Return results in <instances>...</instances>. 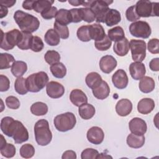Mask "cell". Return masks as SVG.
<instances>
[{
    "mask_svg": "<svg viewBox=\"0 0 159 159\" xmlns=\"http://www.w3.org/2000/svg\"><path fill=\"white\" fill-rule=\"evenodd\" d=\"M1 32L2 34L0 47L5 50H9L14 48L20 42L22 37V32L16 29L6 33H4L1 29Z\"/></svg>",
    "mask_w": 159,
    "mask_h": 159,
    "instance_id": "6",
    "label": "cell"
},
{
    "mask_svg": "<svg viewBox=\"0 0 159 159\" xmlns=\"http://www.w3.org/2000/svg\"><path fill=\"white\" fill-rule=\"evenodd\" d=\"M54 1L51 0H39L35 1L34 7V10L37 13H42L49 8H50Z\"/></svg>",
    "mask_w": 159,
    "mask_h": 159,
    "instance_id": "36",
    "label": "cell"
},
{
    "mask_svg": "<svg viewBox=\"0 0 159 159\" xmlns=\"http://www.w3.org/2000/svg\"><path fill=\"white\" fill-rule=\"evenodd\" d=\"M30 112L37 116H43L48 112V106L43 102H36L30 106Z\"/></svg>",
    "mask_w": 159,
    "mask_h": 159,
    "instance_id": "34",
    "label": "cell"
},
{
    "mask_svg": "<svg viewBox=\"0 0 159 159\" xmlns=\"http://www.w3.org/2000/svg\"><path fill=\"white\" fill-rule=\"evenodd\" d=\"M129 32L134 37L147 39L152 34V29L148 22L138 20L132 22L129 25Z\"/></svg>",
    "mask_w": 159,
    "mask_h": 159,
    "instance_id": "8",
    "label": "cell"
},
{
    "mask_svg": "<svg viewBox=\"0 0 159 159\" xmlns=\"http://www.w3.org/2000/svg\"><path fill=\"white\" fill-rule=\"evenodd\" d=\"M16 2V0H7L0 1V5H2L6 7H12Z\"/></svg>",
    "mask_w": 159,
    "mask_h": 159,
    "instance_id": "57",
    "label": "cell"
},
{
    "mask_svg": "<svg viewBox=\"0 0 159 159\" xmlns=\"http://www.w3.org/2000/svg\"><path fill=\"white\" fill-rule=\"evenodd\" d=\"M130 48V43L127 38H124L122 40L115 42L113 45V50L114 52L120 56L124 57L126 55Z\"/></svg>",
    "mask_w": 159,
    "mask_h": 159,
    "instance_id": "22",
    "label": "cell"
},
{
    "mask_svg": "<svg viewBox=\"0 0 159 159\" xmlns=\"http://www.w3.org/2000/svg\"><path fill=\"white\" fill-rule=\"evenodd\" d=\"M107 37L111 41L117 42L125 38V33L122 27L116 26L108 30Z\"/></svg>",
    "mask_w": 159,
    "mask_h": 159,
    "instance_id": "32",
    "label": "cell"
},
{
    "mask_svg": "<svg viewBox=\"0 0 159 159\" xmlns=\"http://www.w3.org/2000/svg\"><path fill=\"white\" fill-rule=\"evenodd\" d=\"M89 34L91 40L100 41L106 36V33L103 27L99 24H93L89 25Z\"/></svg>",
    "mask_w": 159,
    "mask_h": 159,
    "instance_id": "20",
    "label": "cell"
},
{
    "mask_svg": "<svg viewBox=\"0 0 159 159\" xmlns=\"http://www.w3.org/2000/svg\"><path fill=\"white\" fill-rule=\"evenodd\" d=\"M20 155L24 158H30L35 154V148L30 143H25L21 146L19 150Z\"/></svg>",
    "mask_w": 159,
    "mask_h": 159,
    "instance_id": "40",
    "label": "cell"
},
{
    "mask_svg": "<svg viewBox=\"0 0 159 159\" xmlns=\"http://www.w3.org/2000/svg\"><path fill=\"white\" fill-rule=\"evenodd\" d=\"M44 47L43 42L42 39L38 36H33L30 49L34 52H39Z\"/></svg>",
    "mask_w": 159,
    "mask_h": 159,
    "instance_id": "46",
    "label": "cell"
},
{
    "mask_svg": "<svg viewBox=\"0 0 159 159\" xmlns=\"http://www.w3.org/2000/svg\"><path fill=\"white\" fill-rule=\"evenodd\" d=\"M95 112V108L91 104H84L80 106L78 109V113L80 116L84 120L91 119L94 116Z\"/></svg>",
    "mask_w": 159,
    "mask_h": 159,
    "instance_id": "28",
    "label": "cell"
},
{
    "mask_svg": "<svg viewBox=\"0 0 159 159\" xmlns=\"http://www.w3.org/2000/svg\"><path fill=\"white\" fill-rule=\"evenodd\" d=\"M112 45V41L109 39L107 35L100 41H95L94 46L99 51H106L108 50Z\"/></svg>",
    "mask_w": 159,
    "mask_h": 159,
    "instance_id": "44",
    "label": "cell"
},
{
    "mask_svg": "<svg viewBox=\"0 0 159 159\" xmlns=\"http://www.w3.org/2000/svg\"><path fill=\"white\" fill-rule=\"evenodd\" d=\"M60 58L59 53L55 50H48L44 55L45 61L50 65L59 62Z\"/></svg>",
    "mask_w": 159,
    "mask_h": 159,
    "instance_id": "41",
    "label": "cell"
},
{
    "mask_svg": "<svg viewBox=\"0 0 159 159\" xmlns=\"http://www.w3.org/2000/svg\"><path fill=\"white\" fill-rule=\"evenodd\" d=\"M94 96L98 99L102 100L107 98L110 93V88L105 81H102L101 83L96 88L92 89Z\"/></svg>",
    "mask_w": 159,
    "mask_h": 159,
    "instance_id": "23",
    "label": "cell"
},
{
    "mask_svg": "<svg viewBox=\"0 0 159 159\" xmlns=\"http://www.w3.org/2000/svg\"><path fill=\"white\" fill-rule=\"evenodd\" d=\"M130 76L135 80H139L145 76L146 69L145 65L139 61H134L129 65Z\"/></svg>",
    "mask_w": 159,
    "mask_h": 159,
    "instance_id": "17",
    "label": "cell"
},
{
    "mask_svg": "<svg viewBox=\"0 0 159 159\" xmlns=\"http://www.w3.org/2000/svg\"><path fill=\"white\" fill-rule=\"evenodd\" d=\"M48 80V75L44 71L33 73L26 78L27 90L32 93H37L47 84Z\"/></svg>",
    "mask_w": 159,
    "mask_h": 159,
    "instance_id": "3",
    "label": "cell"
},
{
    "mask_svg": "<svg viewBox=\"0 0 159 159\" xmlns=\"http://www.w3.org/2000/svg\"><path fill=\"white\" fill-rule=\"evenodd\" d=\"M125 16L129 21L133 22L140 19V17L135 12V6H131L127 9L125 11Z\"/></svg>",
    "mask_w": 159,
    "mask_h": 159,
    "instance_id": "49",
    "label": "cell"
},
{
    "mask_svg": "<svg viewBox=\"0 0 159 159\" xmlns=\"http://www.w3.org/2000/svg\"><path fill=\"white\" fill-rule=\"evenodd\" d=\"M0 152L2 156L10 158H12L16 153V149L14 145L7 143L4 146L0 148Z\"/></svg>",
    "mask_w": 159,
    "mask_h": 159,
    "instance_id": "43",
    "label": "cell"
},
{
    "mask_svg": "<svg viewBox=\"0 0 159 159\" xmlns=\"http://www.w3.org/2000/svg\"><path fill=\"white\" fill-rule=\"evenodd\" d=\"M69 11H70V12L71 13V15L72 22L78 23V22H80L82 20L81 19V17H80V12H79V8L71 9Z\"/></svg>",
    "mask_w": 159,
    "mask_h": 159,
    "instance_id": "53",
    "label": "cell"
},
{
    "mask_svg": "<svg viewBox=\"0 0 159 159\" xmlns=\"http://www.w3.org/2000/svg\"><path fill=\"white\" fill-rule=\"evenodd\" d=\"M33 35L30 33L22 32V37L20 42L17 45V47L23 50H28L30 48V44L32 42Z\"/></svg>",
    "mask_w": 159,
    "mask_h": 159,
    "instance_id": "39",
    "label": "cell"
},
{
    "mask_svg": "<svg viewBox=\"0 0 159 159\" xmlns=\"http://www.w3.org/2000/svg\"><path fill=\"white\" fill-rule=\"evenodd\" d=\"M10 87V81L9 78L3 75H0V91H7Z\"/></svg>",
    "mask_w": 159,
    "mask_h": 159,
    "instance_id": "52",
    "label": "cell"
},
{
    "mask_svg": "<svg viewBox=\"0 0 159 159\" xmlns=\"http://www.w3.org/2000/svg\"><path fill=\"white\" fill-rule=\"evenodd\" d=\"M78 39L84 42H89L91 40V38L89 34V25H82L80 27L76 32Z\"/></svg>",
    "mask_w": 159,
    "mask_h": 159,
    "instance_id": "42",
    "label": "cell"
},
{
    "mask_svg": "<svg viewBox=\"0 0 159 159\" xmlns=\"http://www.w3.org/2000/svg\"><path fill=\"white\" fill-rule=\"evenodd\" d=\"M121 20V16L119 11L114 9H110L107 12L104 17V23L107 26L111 27L117 25Z\"/></svg>",
    "mask_w": 159,
    "mask_h": 159,
    "instance_id": "24",
    "label": "cell"
},
{
    "mask_svg": "<svg viewBox=\"0 0 159 159\" xmlns=\"http://www.w3.org/2000/svg\"><path fill=\"white\" fill-rule=\"evenodd\" d=\"M129 128L131 133L138 135H143L147 132V125L143 119L139 117H134L130 120Z\"/></svg>",
    "mask_w": 159,
    "mask_h": 159,
    "instance_id": "10",
    "label": "cell"
},
{
    "mask_svg": "<svg viewBox=\"0 0 159 159\" xmlns=\"http://www.w3.org/2000/svg\"><path fill=\"white\" fill-rule=\"evenodd\" d=\"M58 12V9L55 6H52L50 8H49L46 11L41 13V16L46 20L52 19L53 17H55L57 13Z\"/></svg>",
    "mask_w": 159,
    "mask_h": 159,
    "instance_id": "51",
    "label": "cell"
},
{
    "mask_svg": "<svg viewBox=\"0 0 159 159\" xmlns=\"http://www.w3.org/2000/svg\"><path fill=\"white\" fill-rule=\"evenodd\" d=\"M6 104L11 109H17L20 105L18 98L13 96H10L6 98Z\"/></svg>",
    "mask_w": 159,
    "mask_h": 159,
    "instance_id": "50",
    "label": "cell"
},
{
    "mask_svg": "<svg viewBox=\"0 0 159 159\" xmlns=\"http://www.w3.org/2000/svg\"><path fill=\"white\" fill-rule=\"evenodd\" d=\"M55 22L63 25H67L72 22V17L69 10L60 9L55 16Z\"/></svg>",
    "mask_w": 159,
    "mask_h": 159,
    "instance_id": "27",
    "label": "cell"
},
{
    "mask_svg": "<svg viewBox=\"0 0 159 159\" xmlns=\"http://www.w3.org/2000/svg\"><path fill=\"white\" fill-rule=\"evenodd\" d=\"M54 29L59 35L60 37L63 39H66L69 37V30L67 25H63L58 24L57 22H54L53 24Z\"/></svg>",
    "mask_w": 159,
    "mask_h": 159,
    "instance_id": "45",
    "label": "cell"
},
{
    "mask_svg": "<svg viewBox=\"0 0 159 159\" xmlns=\"http://www.w3.org/2000/svg\"><path fill=\"white\" fill-rule=\"evenodd\" d=\"M14 88L16 91L20 95L27 94L29 91L27 90L26 86V78L23 77L17 78L14 83Z\"/></svg>",
    "mask_w": 159,
    "mask_h": 159,
    "instance_id": "38",
    "label": "cell"
},
{
    "mask_svg": "<svg viewBox=\"0 0 159 159\" xmlns=\"http://www.w3.org/2000/svg\"><path fill=\"white\" fill-rule=\"evenodd\" d=\"M132 110V103L128 99H121L116 105V111L122 117L128 116Z\"/></svg>",
    "mask_w": 159,
    "mask_h": 159,
    "instance_id": "18",
    "label": "cell"
},
{
    "mask_svg": "<svg viewBox=\"0 0 159 159\" xmlns=\"http://www.w3.org/2000/svg\"><path fill=\"white\" fill-rule=\"evenodd\" d=\"M117 62L112 55L103 56L99 61V68L101 70L106 74L111 73L117 66Z\"/></svg>",
    "mask_w": 159,
    "mask_h": 159,
    "instance_id": "15",
    "label": "cell"
},
{
    "mask_svg": "<svg viewBox=\"0 0 159 159\" xmlns=\"http://www.w3.org/2000/svg\"><path fill=\"white\" fill-rule=\"evenodd\" d=\"M102 79L101 75L97 72H91L87 75L85 78V82L88 88L94 89L98 86L102 82Z\"/></svg>",
    "mask_w": 159,
    "mask_h": 159,
    "instance_id": "29",
    "label": "cell"
},
{
    "mask_svg": "<svg viewBox=\"0 0 159 159\" xmlns=\"http://www.w3.org/2000/svg\"><path fill=\"white\" fill-rule=\"evenodd\" d=\"M50 69L53 76L57 78H63L66 75V68L61 62L52 65Z\"/></svg>",
    "mask_w": 159,
    "mask_h": 159,
    "instance_id": "33",
    "label": "cell"
},
{
    "mask_svg": "<svg viewBox=\"0 0 159 159\" xmlns=\"http://www.w3.org/2000/svg\"><path fill=\"white\" fill-rule=\"evenodd\" d=\"M86 137L90 143L95 145H99L103 142L104 134L101 127L94 126L88 130Z\"/></svg>",
    "mask_w": 159,
    "mask_h": 159,
    "instance_id": "14",
    "label": "cell"
},
{
    "mask_svg": "<svg viewBox=\"0 0 159 159\" xmlns=\"http://www.w3.org/2000/svg\"><path fill=\"white\" fill-rule=\"evenodd\" d=\"M84 1H78V0H73V1H68V2L73 6H78L80 5H83Z\"/></svg>",
    "mask_w": 159,
    "mask_h": 159,
    "instance_id": "59",
    "label": "cell"
},
{
    "mask_svg": "<svg viewBox=\"0 0 159 159\" xmlns=\"http://www.w3.org/2000/svg\"><path fill=\"white\" fill-rule=\"evenodd\" d=\"M129 43L132 60L139 62L143 61L146 57V42L142 40L131 39Z\"/></svg>",
    "mask_w": 159,
    "mask_h": 159,
    "instance_id": "9",
    "label": "cell"
},
{
    "mask_svg": "<svg viewBox=\"0 0 159 159\" xmlns=\"http://www.w3.org/2000/svg\"><path fill=\"white\" fill-rule=\"evenodd\" d=\"M99 155V152L98 150L92 148H88L84 149L81 153V159H94L97 158Z\"/></svg>",
    "mask_w": 159,
    "mask_h": 159,
    "instance_id": "47",
    "label": "cell"
},
{
    "mask_svg": "<svg viewBox=\"0 0 159 159\" xmlns=\"http://www.w3.org/2000/svg\"><path fill=\"white\" fill-rule=\"evenodd\" d=\"M46 92L47 95L53 99L61 98L65 93V88L60 83L52 81L46 85Z\"/></svg>",
    "mask_w": 159,
    "mask_h": 159,
    "instance_id": "11",
    "label": "cell"
},
{
    "mask_svg": "<svg viewBox=\"0 0 159 159\" xmlns=\"http://www.w3.org/2000/svg\"><path fill=\"white\" fill-rule=\"evenodd\" d=\"M155 106V102L152 98H145L138 102L137 111L142 114H148L154 109Z\"/></svg>",
    "mask_w": 159,
    "mask_h": 159,
    "instance_id": "21",
    "label": "cell"
},
{
    "mask_svg": "<svg viewBox=\"0 0 159 159\" xmlns=\"http://www.w3.org/2000/svg\"><path fill=\"white\" fill-rule=\"evenodd\" d=\"M71 102L76 106L80 107L88 103V98L85 93L79 89H73L70 94Z\"/></svg>",
    "mask_w": 159,
    "mask_h": 159,
    "instance_id": "19",
    "label": "cell"
},
{
    "mask_svg": "<svg viewBox=\"0 0 159 159\" xmlns=\"http://www.w3.org/2000/svg\"><path fill=\"white\" fill-rule=\"evenodd\" d=\"M79 12L82 20H84L88 23H91L96 20V16L90 8L80 7L79 8Z\"/></svg>",
    "mask_w": 159,
    "mask_h": 159,
    "instance_id": "37",
    "label": "cell"
},
{
    "mask_svg": "<svg viewBox=\"0 0 159 159\" xmlns=\"http://www.w3.org/2000/svg\"><path fill=\"white\" fill-rule=\"evenodd\" d=\"M113 2L112 1L97 0L91 1L89 7L96 16V21L98 23H104L105 16L109 9V5Z\"/></svg>",
    "mask_w": 159,
    "mask_h": 159,
    "instance_id": "7",
    "label": "cell"
},
{
    "mask_svg": "<svg viewBox=\"0 0 159 159\" xmlns=\"http://www.w3.org/2000/svg\"><path fill=\"white\" fill-rule=\"evenodd\" d=\"M112 82L117 89H122L125 88L129 83V78L126 72L122 69L117 70L112 76Z\"/></svg>",
    "mask_w": 159,
    "mask_h": 159,
    "instance_id": "13",
    "label": "cell"
},
{
    "mask_svg": "<svg viewBox=\"0 0 159 159\" xmlns=\"http://www.w3.org/2000/svg\"><path fill=\"white\" fill-rule=\"evenodd\" d=\"M17 124V120L12 117L6 116L3 117L1 120V131L7 136L12 137Z\"/></svg>",
    "mask_w": 159,
    "mask_h": 159,
    "instance_id": "16",
    "label": "cell"
},
{
    "mask_svg": "<svg viewBox=\"0 0 159 159\" xmlns=\"http://www.w3.org/2000/svg\"><path fill=\"white\" fill-rule=\"evenodd\" d=\"M76 154L73 150H66L61 156L62 159H76Z\"/></svg>",
    "mask_w": 159,
    "mask_h": 159,
    "instance_id": "55",
    "label": "cell"
},
{
    "mask_svg": "<svg viewBox=\"0 0 159 159\" xmlns=\"http://www.w3.org/2000/svg\"><path fill=\"white\" fill-rule=\"evenodd\" d=\"M34 134L36 142L41 146H46L52 139V134L48 122L45 119L39 120L34 125Z\"/></svg>",
    "mask_w": 159,
    "mask_h": 159,
    "instance_id": "2",
    "label": "cell"
},
{
    "mask_svg": "<svg viewBox=\"0 0 159 159\" xmlns=\"http://www.w3.org/2000/svg\"><path fill=\"white\" fill-rule=\"evenodd\" d=\"M14 19L22 32L30 33L36 31L40 26L38 18L20 10L14 14Z\"/></svg>",
    "mask_w": 159,
    "mask_h": 159,
    "instance_id": "1",
    "label": "cell"
},
{
    "mask_svg": "<svg viewBox=\"0 0 159 159\" xmlns=\"http://www.w3.org/2000/svg\"><path fill=\"white\" fill-rule=\"evenodd\" d=\"M12 138L16 143H22L28 140L29 139V132L25 127L23 124L17 120L16 127L14 131Z\"/></svg>",
    "mask_w": 159,
    "mask_h": 159,
    "instance_id": "12",
    "label": "cell"
},
{
    "mask_svg": "<svg viewBox=\"0 0 159 159\" xmlns=\"http://www.w3.org/2000/svg\"><path fill=\"white\" fill-rule=\"evenodd\" d=\"M145 136L143 135H138L134 134L132 133L130 134L126 140L127 144L129 147L133 148H139L145 143Z\"/></svg>",
    "mask_w": 159,
    "mask_h": 159,
    "instance_id": "25",
    "label": "cell"
},
{
    "mask_svg": "<svg viewBox=\"0 0 159 159\" xmlns=\"http://www.w3.org/2000/svg\"><path fill=\"white\" fill-rule=\"evenodd\" d=\"M139 87V89L142 93H149L154 89L155 83L152 78L150 76H143L140 80Z\"/></svg>",
    "mask_w": 159,
    "mask_h": 159,
    "instance_id": "26",
    "label": "cell"
},
{
    "mask_svg": "<svg viewBox=\"0 0 159 159\" xmlns=\"http://www.w3.org/2000/svg\"><path fill=\"white\" fill-rule=\"evenodd\" d=\"M27 70V63L23 61H16L11 66V73L16 78L22 77Z\"/></svg>",
    "mask_w": 159,
    "mask_h": 159,
    "instance_id": "30",
    "label": "cell"
},
{
    "mask_svg": "<svg viewBox=\"0 0 159 159\" xmlns=\"http://www.w3.org/2000/svg\"><path fill=\"white\" fill-rule=\"evenodd\" d=\"M147 49L152 54L159 53V40L158 39H152L147 43Z\"/></svg>",
    "mask_w": 159,
    "mask_h": 159,
    "instance_id": "48",
    "label": "cell"
},
{
    "mask_svg": "<svg viewBox=\"0 0 159 159\" xmlns=\"http://www.w3.org/2000/svg\"><path fill=\"white\" fill-rule=\"evenodd\" d=\"M76 123V117L73 113L70 112L57 115L53 120V124L56 129L62 132L73 129Z\"/></svg>",
    "mask_w": 159,
    "mask_h": 159,
    "instance_id": "5",
    "label": "cell"
},
{
    "mask_svg": "<svg viewBox=\"0 0 159 159\" xmlns=\"http://www.w3.org/2000/svg\"><path fill=\"white\" fill-rule=\"evenodd\" d=\"M112 158V157L111 156L108 155H104L102 153H101V154L99 153V155L97 157V158Z\"/></svg>",
    "mask_w": 159,
    "mask_h": 159,
    "instance_id": "61",
    "label": "cell"
},
{
    "mask_svg": "<svg viewBox=\"0 0 159 159\" xmlns=\"http://www.w3.org/2000/svg\"><path fill=\"white\" fill-rule=\"evenodd\" d=\"M1 141H0V148L2 147L3 146H4L7 143L6 140H5L4 136L2 134L1 135Z\"/></svg>",
    "mask_w": 159,
    "mask_h": 159,
    "instance_id": "60",
    "label": "cell"
},
{
    "mask_svg": "<svg viewBox=\"0 0 159 159\" xmlns=\"http://www.w3.org/2000/svg\"><path fill=\"white\" fill-rule=\"evenodd\" d=\"M0 8H1V10H0V13H1V16H0V17L1 19L3 18L4 17H6L8 13V10L7 9V7L2 6V5H0Z\"/></svg>",
    "mask_w": 159,
    "mask_h": 159,
    "instance_id": "58",
    "label": "cell"
},
{
    "mask_svg": "<svg viewBox=\"0 0 159 159\" xmlns=\"http://www.w3.org/2000/svg\"><path fill=\"white\" fill-rule=\"evenodd\" d=\"M44 40L48 45L57 46L60 43V37L54 29H50L45 33Z\"/></svg>",
    "mask_w": 159,
    "mask_h": 159,
    "instance_id": "31",
    "label": "cell"
},
{
    "mask_svg": "<svg viewBox=\"0 0 159 159\" xmlns=\"http://www.w3.org/2000/svg\"><path fill=\"white\" fill-rule=\"evenodd\" d=\"M135 10L140 17L159 16V3L147 0H140L135 5Z\"/></svg>",
    "mask_w": 159,
    "mask_h": 159,
    "instance_id": "4",
    "label": "cell"
},
{
    "mask_svg": "<svg viewBox=\"0 0 159 159\" xmlns=\"http://www.w3.org/2000/svg\"><path fill=\"white\" fill-rule=\"evenodd\" d=\"M35 1H24L22 2V7L27 10L34 9V4Z\"/></svg>",
    "mask_w": 159,
    "mask_h": 159,
    "instance_id": "56",
    "label": "cell"
},
{
    "mask_svg": "<svg viewBox=\"0 0 159 159\" xmlns=\"http://www.w3.org/2000/svg\"><path fill=\"white\" fill-rule=\"evenodd\" d=\"M149 67L150 70L153 71H159V58H155L151 60L149 63Z\"/></svg>",
    "mask_w": 159,
    "mask_h": 159,
    "instance_id": "54",
    "label": "cell"
},
{
    "mask_svg": "<svg viewBox=\"0 0 159 159\" xmlns=\"http://www.w3.org/2000/svg\"><path fill=\"white\" fill-rule=\"evenodd\" d=\"M14 57L7 53H1L0 54V69H8L12 66L15 62Z\"/></svg>",
    "mask_w": 159,
    "mask_h": 159,
    "instance_id": "35",
    "label": "cell"
}]
</instances>
